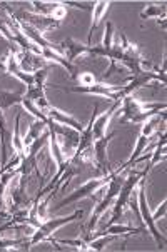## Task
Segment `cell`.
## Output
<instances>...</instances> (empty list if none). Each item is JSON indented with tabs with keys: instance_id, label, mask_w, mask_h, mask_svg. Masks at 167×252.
<instances>
[{
	"instance_id": "2e32d148",
	"label": "cell",
	"mask_w": 167,
	"mask_h": 252,
	"mask_svg": "<svg viewBox=\"0 0 167 252\" xmlns=\"http://www.w3.org/2000/svg\"><path fill=\"white\" fill-rule=\"evenodd\" d=\"M166 159V134L162 132V135H161V140L157 142L156 145V151H154L151 154V162H149V165L145 167L144 172L145 174H149V170H151L154 165L156 164H159L161 160H164Z\"/></svg>"
},
{
	"instance_id": "3957f363",
	"label": "cell",
	"mask_w": 167,
	"mask_h": 252,
	"mask_svg": "<svg viewBox=\"0 0 167 252\" xmlns=\"http://www.w3.org/2000/svg\"><path fill=\"white\" fill-rule=\"evenodd\" d=\"M122 165L119 169H115V170H110L107 176H102V177H97V179H92V181H89L87 184H84L82 187H79V189H75L74 192H72L68 197H66L62 200V202H59L57 204V207H54L55 211L57 209H61L64 206H67V204H72V202H75V200H79V199H85V197H91L94 199V192L96 190H99L100 187H104L107 186V184L110 182V179H112L115 174H121L122 172Z\"/></svg>"
},
{
	"instance_id": "7402d4cb",
	"label": "cell",
	"mask_w": 167,
	"mask_h": 252,
	"mask_svg": "<svg viewBox=\"0 0 167 252\" xmlns=\"http://www.w3.org/2000/svg\"><path fill=\"white\" fill-rule=\"evenodd\" d=\"M15 246H24V242L22 241H7V239H0V251H7V249H10V247H14L15 249Z\"/></svg>"
},
{
	"instance_id": "4fadbf2b",
	"label": "cell",
	"mask_w": 167,
	"mask_h": 252,
	"mask_svg": "<svg viewBox=\"0 0 167 252\" xmlns=\"http://www.w3.org/2000/svg\"><path fill=\"white\" fill-rule=\"evenodd\" d=\"M62 47L67 54V62L68 63H74L75 59L82 54L91 52V45H84L80 42H77L75 38H67V40L62 42Z\"/></svg>"
},
{
	"instance_id": "9c48e42d",
	"label": "cell",
	"mask_w": 167,
	"mask_h": 252,
	"mask_svg": "<svg viewBox=\"0 0 167 252\" xmlns=\"http://www.w3.org/2000/svg\"><path fill=\"white\" fill-rule=\"evenodd\" d=\"M122 87L119 85H107L100 80H96V82L89 84V85H79V87H70L68 92H82V94H97V95H104L109 97L112 100H119V92H121Z\"/></svg>"
},
{
	"instance_id": "52a82bcc",
	"label": "cell",
	"mask_w": 167,
	"mask_h": 252,
	"mask_svg": "<svg viewBox=\"0 0 167 252\" xmlns=\"http://www.w3.org/2000/svg\"><path fill=\"white\" fill-rule=\"evenodd\" d=\"M121 47H122V57H121V62L124 67H127L132 75H137L140 74L144 69H142V55H140V50L139 47L135 44H131L127 40L126 33L121 32Z\"/></svg>"
},
{
	"instance_id": "603a6c76",
	"label": "cell",
	"mask_w": 167,
	"mask_h": 252,
	"mask_svg": "<svg viewBox=\"0 0 167 252\" xmlns=\"http://www.w3.org/2000/svg\"><path fill=\"white\" fill-rule=\"evenodd\" d=\"M166 206H167V200L164 199V200H162V204H161V207L157 209V212L152 216V219H154V220H157L159 217H164V216H166Z\"/></svg>"
},
{
	"instance_id": "30bf717a",
	"label": "cell",
	"mask_w": 167,
	"mask_h": 252,
	"mask_svg": "<svg viewBox=\"0 0 167 252\" xmlns=\"http://www.w3.org/2000/svg\"><path fill=\"white\" fill-rule=\"evenodd\" d=\"M42 114H44L47 119H50V121L59 122V124H62V126H67V127H72V129H75L77 132H80V134H82V130H84L82 124L77 122L74 117H70V115L64 114L62 110L52 107L50 104H47L45 107L42 109Z\"/></svg>"
},
{
	"instance_id": "ba28073f",
	"label": "cell",
	"mask_w": 167,
	"mask_h": 252,
	"mask_svg": "<svg viewBox=\"0 0 167 252\" xmlns=\"http://www.w3.org/2000/svg\"><path fill=\"white\" fill-rule=\"evenodd\" d=\"M151 80H161L162 85H166V74L142 70L140 74L132 75L131 82L127 85H124V87L121 89V92H119V100H122L124 97H127V95H132V92L137 91V89H140V87H144V85H147Z\"/></svg>"
},
{
	"instance_id": "7a4b0ae2",
	"label": "cell",
	"mask_w": 167,
	"mask_h": 252,
	"mask_svg": "<svg viewBox=\"0 0 167 252\" xmlns=\"http://www.w3.org/2000/svg\"><path fill=\"white\" fill-rule=\"evenodd\" d=\"M142 177H147V174H145V172H135V170H131V172H129V177L124 181L121 190H119L117 197H115V206H114V212H112V219L107 222V225L115 224V222L121 220V217L124 214V209L127 207V204H129V200H131L132 192H134L135 186L139 184V181ZM107 225H105V227H107Z\"/></svg>"
},
{
	"instance_id": "8fae6325",
	"label": "cell",
	"mask_w": 167,
	"mask_h": 252,
	"mask_svg": "<svg viewBox=\"0 0 167 252\" xmlns=\"http://www.w3.org/2000/svg\"><path fill=\"white\" fill-rule=\"evenodd\" d=\"M115 132L112 134H109L105 137H102L99 140H96L94 142V151H96V162H97V167L100 169L102 176H107V174L110 172V167H109V160H107V145H109L110 140L114 139Z\"/></svg>"
},
{
	"instance_id": "277c9868",
	"label": "cell",
	"mask_w": 167,
	"mask_h": 252,
	"mask_svg": "<svg viewBox=\"0 0 167 252\" xmlns=\"http://www.w3.org/2000/svg\"><path fill=\"white\" fill-rule=\"evenodd\" d=\"M82 216H84V212H82V211H77V212H74V214L68 216V217H55V219H49V220L42 222V224L37 227L35 234L32 236L31 241L25 242V244H24V246H25L24 249H31V247H33L35 244H38L40 241L50 239V236H52V234H54L59 227H62V225H66V224H68V222H72V220H75V219H80Z\"/></svg>"
},
{
	"instance_id": "6da1fadb",
	"label": "cell",
	"mask_w": 167,
	"mask_h": 252,
	"mask_svg": "<svg viewBox=\"0 0 167 252\" xmlns=\"http://www.w3.org/2000/svg\"><path fill=\"white\" fill-rule=\"evenodd\" d=\"M161 110H166V104H142L132 95H127L122 99V117L121 122H145L152 115L159 114Z\"/></svg>"
},
{
	"instance_id": "44dd1931",
	"label": "cell",
	"mask_w": 167,
	"mask_h": 252,
	"mask_svg": "<svg viewBox=\"0 0 167 252\" xmlns=\"http://www.w3.org/2000/svg\"><path fill=\"white\" fill-rule=\"evenodd\" d=\"M61 244H66V246H75L79 251H91V246H89V242L85 241V239H64V241H61Z\"/></svg>"
},
{
	"instance_id": "cb8c5ba5",
	"label": "cell",
	"mask_w": 167,
	"mask_h": 252,
	"mask_svg": "<svg viewBox=\"0 0 167 252\" xmlns=\"http://www.w3.org/2000/svg\"><path fill=\"white\" fill-rule=\"evenodd\" d=\"M0 32L3 33V37H5V38H8V40H12V33H10V29H8L7 25L2 22V19H0Z\"/></svg>"
},
{
	"instance_id": "e0dca14e",
	"label": "cell",
	"mask_w": 167,
	"mask_h": 252,
	"mask_svg": "<svg viewBox=\"0 0 167 252\" xmlns=\"http://www.w3.org/2000/svg\"><path fill=\"white\" fill-rule=\"evenodd\" d=\"M47 127V122L44 121H37L31 124V127H29V132H27V135L24 137V147H27V145H31L33 140L40 137L42 134H44V129Z\"/></svg>"
},
{
	"instance_id": "ffe728a7",
	"label": "cell",
	"mask_w": 167,
	"mask_h": 252,
	"mask_svg": "<svg viewBox=\"0 0 167 252\" xmlns=\"http://www.w3.org/2000/svg\"><path fill=\"white\" fill-rule=\"evenodd\" d=\"M12 142H14L15 152L19 154V156H24V154H25V147H24V140L20 139V114H17V117H15L14 139H12Z\"/></svg>"
},
{
	"instance_id": "8992f818",
	"label": "cell",
	"mask_w": 167,
	"mask_h": 252,
	"mask_svg": "<svg viewBox=\"0 0 167 252\" xmlns=\"http://www.w3.org/2000/svg\"><path fill=\"white\" fill-rule=\"evenodd\" d=\"M137 209H139L140 220H144V224L147 225V230L152 234V237L156 239L159 249H166V237L157 230L156 220L152 219V214L147 207V200H145V177H142L139 181V206H137Z\"/></svg>"
},
{
	"instance_id": "484cf974",
	"label": "cell",
	"mask_w": 167,
	"mask_h": 252,
	"mask_svg": "<svg viewBox=\"0 0 167 252\" xmlns=\"http://www.w3.org/2000/svg\"><path fill=\"white\" fill-rule=\"evenodd\" d=\"M159 25H161L162 29H166V22H164V20H162V22H161V20H159Z\"/></svg>"
},
{
	"instance_id": "5bb4252c",
	"label": "cell",
	"mask_w": 167,
	"mask_h": 252,
	"mask_svg": "<svg viewBox=\"0 0 167 252\" xmlns=\"http://www.w3.org/2000/svg\"><path fill=\"white\" fill-rule=\"evenodd\" d=\"M110 7V2H104V0H100V2H96L94 3V15H92V25H91V31H89V37H87V42L89 45H91V40H92V35L94 32H96V29L99 27V22L100 19L104 17V14L107 10H109Z\"/></svg>"
},
{
	"instance_id": "d4e9b609",
	"label": "cell",
	"mask_w": 167,
	"mask_h": 252,
	"mask_svg": "<svg viewBox=\"0 0 167 252\" xmlns=\"http://www.w3.org/2000/svg\"><path fill=\"white\" fill-rule=\"evenodd\" d=\"M64 5H70V7H75V8H82V10H87L89 8V3H80V2H64Z\"/></svg>"
},
{
	"instance_id": "7c38bea8",
	"label": "cell",
	"mask_w": 167,
	"mask_h": 252,
	"mask_svg": "<svg viewBox=\"0 0 167 252\" xmlns=\"http://www.w3.org/2000/svg\"><path fill=\"white\" fill-rule=\"evenodd\" d=\"M119 105H121V100H114L112 107L107 110L105 114H102L100 117H96V119H94V124H92V135H94V140H99V139L104 137L107 124H109L110 117H112V114L115 112V110H117Z\"/></svg>"
},
{
	"instance_id": "d6986e66",
	"label": "cell",
	"mask_w": 167,
	"mask_h": 252,
	"mask_svg": "<svg viewBox=\"0 0 167 252\" xmlns=\"http://www.w3.org/2000/svg\"><path fill=\"white\" fill-rule=\"evenodd\" d=\"M151 17H157V19H166V5H154V3H149L147 7L140 12V19H151Z\"/></svg>"
},
{
	"instance_id": "5b68a950",
	"label": "cell",
	"mask_w": 167,
	"mask_h": 252,
	"mask_svg": "<svg viewBox=\"0 0 167 252\" xmlns=\"http://www.w3.org/2000/svg\"><path fill=\"white\" fill-rule=\"evenodd\" d=\"M122 184H124V179L119 177V174H115V176L110 179L109 189H107L105 197L102 199L99 204H97V207L94 209V212H92V217H91V220H89V225H87V234L92 232L94 227H96V224H97V220H99L100 217L104 216V212L107 211V209L112 206V202L115 200V197H117L119 190H121Z\"/></svg>"
},
{
	"instance_id": "9a60e30c",
	"label": "cell",
	"mask_w": 167,
	"mask_h": 252,
	"mask_svg": "<svg viewBox=\"0 0 167 252\" xmlns=\"http://www.w3.org/2000/svg\"><path fill=\"white\" fill-rule=\"evenodd\" d=\"M49 129V140H50V151H52V157L55 160V164L62 165L66 159H64V154H62V147H61V140H59V135L55 134V132L50 129V127H47Z\"/></svg>"
},
{
	"instance_id": "ac0fdd59",
	"label": "cell",
	"mask_w": 167,
	"mask_h": 252,
	"mask_svg": "<svg viewBox=\"0 0 167 252\" xmlns=\"http://www.w3.org/2000/svg\"><path fill=\"white\" fill-rule=\"evenodd\" d=\"M22 97L24 95H20V94L0 91V109L7 110L8 107H12V105L20 104V102H22Z\"/></svg>"
}]
</instances>
